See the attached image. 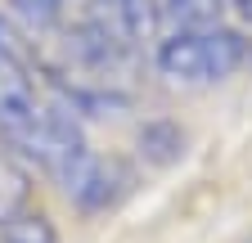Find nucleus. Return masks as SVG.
<instances>
[{
	"label": "nucleus",
	"instance_id": "obj_3",
	"mask_svg": "<svg viewBox=\"0 0 252 243\" xmlns=\"http://www.w3.org/2000/svg\"><path fill=\"white\" fill-rule=\"evenodd\" d=\"M90 5V14L99 18V23H108L117 36H126V41H135L140 32H149V14H144V0H86Z\"/></svg>",
	"mask_w": 252,
	"mask_h": 243
},
{
	"label": "nucleus",
	"instance_id": "obj_5",
	"mask_svg": "<svg viewBox=\"0 0 252 243\" xmlns=\"http://www.w3.org/2000/svg\"><path fill=\"white\" fill-rule=\"evenodd\" d=\"M5 5L27 32H54L68 18V0H5Z\"/></svg>",
	"mask_w": 252,
	"mask_h": 243
},
{
	"label": "nucleus",
	"instance_id": "obj_6",
	"mask_svg": "<svg viewBox=\"0 0 252 243\" xmlns=\"http://www.w3.org/2000/svg\"><path fill=\"white\" fill-rule=\"evenodd\" d=\"M0 243H59V230L45 212H18L0 225Z\"/></svg>",
	"mask_w": 252,
	"mask_h": 243
},
{
	"label": "nucleus",
	"instance_id": "obj_4",
	"mask_svg": "<svg viewBox=\"0 0 252 243\" xmlns=\"http://www.w3.org/2000/svg\"><path fill=\"white\" fill-rule=\"evenodd\" d=\"M27 198H32L27 171L9 153H0V225H5L9 216H18V212H27Z\"/></svg>",
	"mask_w": 252,
	"mask_h": 243
},
{
	"label": "nucleus",
	"instance_id": "obj_2",
	"mask_svg": "<svg viewBox=\"0 0 252 243\" xmlns=\"http://www.w3.org/2000/svg\"><path fill=\"white\" fill-rule=\"evenodd\" d=\"M230 0H144L149 27L158 36H176V32H198V27H220Z\"/></svg>",
	"mask_w": 252,
	"mask_h": 243
},
{
	"label": "nucleus",
	"instance_id": "obj_1",
	"mask_svg": "<svg viewBox=\"0 0 252 243\" xmlns=\"http://www.w3.org/2000/svg\"><path fill=\"white\" fill-rule=\"evenodd\" d=\"M252 59V45L230 32V27H198V32H176L162 36L153 50V63L167 81L180 86H216L230 81L243 63Z\"/></svg>",
	"mask_w": 252,
	"mask_h": 243
},
{
	"label": "nucleus",
	"instance_id": "obj_7",
	"mask_svg": "<svg viewBox=\"0 0 252 243\" xmlns=\"http://www.w3.org/2000/svg\"><path fill=\"white\" fill-rule=\"evenodd\" d=\"M230 9H234L243 23H252V0H230Z\"/></svg>",
	"mask_w": 252,
	"mask_h": 243
}]
</instances>
